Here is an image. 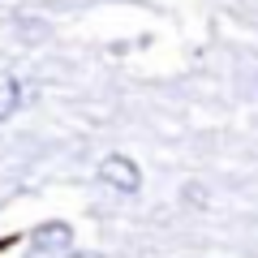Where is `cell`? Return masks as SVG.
<instances>
[{
    "mask_svg": "<svg viewBox=\"0 0 258 258\" xmlns=\"http://www.w3.org/2000/svg\"><path fill=\"white\" fill-rule=\"evenodd\" d=\"M99 181L108 185V189H116V194H125V198H134V194L142 189V168L134 164L129 155H103Z\"/></svg>",
    "mask_w": 258,
    "mask_h": 258,
    "instance_id": "obj_1",
    "label": "cell"
},
{
    "mask_svg": "<svg viewBox=\"0 0 258 258\" xmlns=\"http://www.w3.org/2000/svg\"><path fill=\"white\" fill-rule=\"evenodd\" d=\"M30 245H35V254H69V245H74V228L69 224H43V228H35V237H30Z\"/></svg>",
    "mask_w": 258,
    "mask_h": 258,
    "instance_id": "obj_2",
    "label": "cell"
},
{
    "mask_svg": "<svg viewBox=\"0 0 258 258\" xmlns=\"http://www.w3.org/2000/svg\"><path fill=\"white\" fill-rule=\"evenodd\" d=\"M22 108V82L13 74H0V120H9Z\"/></svg>",
    "mask_w": 258,
    "mask_h": 258,
    "instance_id": "obj_3",
    "label": "cell"
},
{
    "mask_svg": "<svg viewBox=\"0 0 258 258\" xmlns=\"http://www.w3.org/2000/svg\"><path fill=\"white\" fill-rule=\"evenodd\" d=\"M64 258H103V254H91V249H78V254H74V249H69Z\"/></svg>",
    "mask_w": 258,
    "mask_h": 258,
    "instance_id": "obj_4",
    "label": "cell"
},
{
    "mask_svg": "<svg viewBox=\"0 0 258 258\" xmlns=\"http://www.w3.org/2000/svg\"><path fill=\"white\" fill-rule=\"evenodd\" d=\"M35 258H39V254H35Z\"/></svg>",
    "mask_w": 258,
    "mask_h": 258,
    "instance_id": "obj_5",
    "label": "cell"
}]
</instances>
